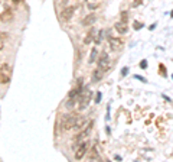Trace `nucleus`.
I'll return each mask as SVG.
<instances>
[{"label":"nucleus","instance_id":"f257e3e1","mask_svg":"<svg viewBox=\"0 0 173 162\" xmlns=\"http://www.w3.org/2000/svg\"><path fill=\"white\" fill-rule=\"evenodd\" d=\"M78 116L77 113H69V115H66L62 117V122H61V129L64 130V132H68V130H71V129H74L75 126V122H77V119H78Z\"/></svg>","mask_w":173,"mask_h":162},{"label":"nucleus","instance_id":"f03ea898","mask_svg":"<svg viewBox=\"0 0 173 162\" xmlns=\"http://www.w3.org/2000/svg\"><path fill=\"white\" fill-rule=\"evenodd\" d=\"M12 67L9 64H2L0 65V84H7L12 78Z\"/></svg>","mask_w":173,"mask_h":162},{"label":"nucleus","instance_id":"7ed1b4c3","mask_svg":"<svg viewBox=\"0 0 173 162\" xmlns=\"http://www.w3.org/2000/svg\"><path fill=\"white\" fill-rule=\"evenodd\" d=\"M91 97H92V91H89V90H82V91H81V94H80V104H78L80 110H84L85 107L89 104Z\"/></svg>","mask_w":173,"mask_h":162},{"label":"nucleus","instance_id":"20e7f679","mask_svg":"<svg viewBox=\"0 0 173 162\" xmlns=\"http://www.w3.org/2000/svg\"><path fill=\"white\" fill-rule=\"evenodd\" d=\"M110 65H111V64H110V57H108L105 52H103L98 58V68L105 72L110 70Z\"/></svg>","mask_w":173,"mask_h":162},{"label":"nucleus","instance_id":"39448f33","mask_svg":"<svg viewBox=\"0 0 173 162\" xmlns=\"http://www.w3.org/2000/svg\"><path fill=\"white\" fill-rule=\"evenodd\" d=\"M87 151H88V145H87L85 142L80 143V145L77 146V149L74 151L75 152V159H77V161H81V159L87 155Z\"/></svg>","mask_w":173,"mask_h":162},{"label":"nucleus","instance_id":"423d86ee","mask_svg":"<svg viewBox=\"0 0 173 162\" xmlns=\"http://www.w3.org/2000/svg\"><path fill=\"white\" fill-rule=\"evenodd\" d=\"M74 12H75V7H74V6H68V7H65V9L62 10V13H61L62 20H64L65 23H68V22L72 19V16H74Z\"/></svg>","mask_w":173,"mask_h":162},{"label":"nucleus","instance_id":"0eeeda50","mask_svg":"<svg viewBox=\"0 0 173 162\" xmlns=\"http://www.w3.org/2000/svg\"><path fill=\"white\" fill-rule=\"evenodd\" d=\"M108 43H110V47H111V49H114V51H120L123 48V41L118 38H114V36H108Z\"/></svg>","mask_w":173,"mask_h":162},{"label":"nucleus","instance_id":"6e6552de","mask_svg":"<svg viewBox=\"0 0 173 162\" xmlns=\"http://www.w3.org/2000/svg\"><path fill=\"white\" fill-rule=\"evenodd\" d=\"M13 10L12 9H6L3 13L0 14V20L2 22H5V23H10L12 20H13Z\"/></svg>","mask_w":173,"mask_h":162},{"label":"nucleus","instance_id":"1a4fd4ad","mask_svg":"<svg viewBox=\"0 0 173 162\" xmlns=\"http://www.w3.org/2000/svg\"><path fill=\"white\" fill-rule=\"evenodd\" d=\"M95 22H97V14L95 13L87 14L84 19H82V25H84V26H92Z\"/></svg>","mask_w":173,"mask_h":162},{"label":"nucleus","instance_id":"9d476101","mask_svg":"<svg viewBox=\"0 0 173 162\" xmlns=\"http://www.w3.org/2000/svg\"><path fill=\"white\" fill-rule=\"evenodd\" d=\"M114 29L117 30V34H121V35H126L127 32H128V26H127V23H124V22H121V20L114 25Z\"/></svg>","mask_w":173,"mask_h":162},{"label":"nucleus","instance_id":"9b49d317","mask_svg":"<svg viewBox=\"0 0 173 162\" xmlns=\"http://www.w3.org/2000/svg\"><path fill=\"white\" fill-rule=\"evenodd\" d=\"M104 77V71L103 70H100V68H95L92 71V74H91V80H92V83H98V81L103 80Z\"/></svg>","mask_w":173,"mask_h":162},{"label":"nucleus","instance_id":"f8f14e48","mask_svg":"<svg viewBox=\"0 0 173 162\" xmlns=\"http://www.w3.org/2000/svg\"><path fill=\"white\" fill-rule=\"evenodd\" d=\"M88 158L91 159V161H101V158H100V153H98V149H97V146H94V148L91 149V152H89Z\"/></svg>","mask_w":173,"mask_h":162},{"label":"nucleus","instance_id":"ddd939ff","mask_svg":"<svg viewBox=\"0 0 173 162\" xmlns=\"http://www.w3.org/2000/svg\"><path fill=\"white\" fill-rule=\"evenodd\" d=\"M85 123H87V119H85V117H80V116H78V119H77V122H75L74 129H75V130H81V129L85 126Z\"/></svg>","mask_w":173,"mask_h":162},{"label":"nucleus","instance_id":"4468645a","mask_svg":"<svg viewBox=\"0 0 173 162\" xmlns=\"http://www.w3.org/2000/svg\"><path fill=\"white\" fill-rule=\"evenodd\" d=\"M95 34H97V32H95V29H91V30L88 32V35H87V36H85V39H84V45H89V43L92 42V39H94V36H95Z\"/></svg>","mask_w":173,"mask_h":162},{"label":"nucleus","instance_id":"2eb2a0df","mask_svg":"<svg viewBox=\"0 0 173 162\" xmlns=\"http://www.w3.org/2000/svg\"><path fill=\"white\" fill-rule=\"evenodd\" d=\"M97 57H98V48H92V49H91V55H89L88 62H89V64L95 62V61H97Z\"/></svg>","mask_w":173,"mask_h":162},{"label":"nucleus","instance_id":"dca6fc26","mask_svg":"<svg viewBox=\"0 0 173 162\" xmlns=\"http://www.w3.org/2000/svg\"><path fill=\"white\" fill-rule=\"evenodd\" d=\"M120 20H121V22H124V23H127V22H128V12H127V10H124V12H121V13H120Z\"/></svg>","mask_w":173,"mask_h":162},{"label":"nucleus","instance_id":"f3484780","mask_svg":"<svg viewBox=\"0 0 173 162\" xmlns=\"http://www.w3.org/2000/svg\"><path fill=\"white\" fill-rule=\"evenodd\" d=\"M7 39H9V34H7V32H0V41H2V42H5Z\"/></svg>","mask_w":173,"mask_h":162},{"label":"nucleus","instance_id":"a211bd4d","mask_svg":"<svg viewBox=\"0 0 173 162\" xmlns=\"http://www.w3.org/2000/svg\"><path fill=\"white\" fill-rule=\"evenodd\" d=\"M74 106H75V99H71L69 97V100L66 101V107H68V109H72Z\"/></svg>","mask_w":173,"mask_h":162},{"label":"nucleus","instance_id":"6ab92c4d","mask_svg":"<svg viewBox=\"0 0 173 162\" xmlns=\"http://www.w3.org/2000/svg\"><path fill=\"white\" fill-rule=\"evenodd\" d=\"M98 3H91V2H88V7H89V9H91V10H94V9H97V7H98Z\"/></svg>","mask_w":173,"mask_h":162},{"label":"nucleus","instance_id":"aec40b11","mask_svg":"<svg viewBox=\"0 0 173 162\" xmlns=\"http://www.w3.org/2000/svg\"><path fill=\"white\" fill-rule=\"evenodd\" d=\"M140 68H141V70H144V68H147V61H146V59L140 61Z\"/></svg>","mask_w":173,"mask_h":162},{"label":"nucleus","instance_id":"412c9836","mask_svg":"<svg viewBox=\"0 0 173 162\" xmlns=\"http://www.w3.org/2000/svg\"><path fill=\"white\" fill-rule=\"evenodd\" d=\"M101 97H103V94H101V93H98V94L95 95V103H97V104L101 101Z\"/></svg>","mask_w":173,"mask_h":162},{"label":"nucleus","instance_id":"4be33fe9","mask_svg":"<svg viewBox=\"0 0 173 162\" xmlns=\"http://www.w3.org/2000/svg\"><path fill=\"white\" fill-rule=\"evenodd\" d=\"M143 26H144L143 23H134V29H137V30H139V29H141Z\"/></svg>","mask_w":173,"mask_h":162},{"label":"nucleus","instance_id":"5701e85b","mask_svg":"<svg viewBox=\"0 0 173 162\" xmlns=\"http://www.w3.org/2000/svg\"><path fill=\"white\" fill-rule=\"evenodd\" d=\"M121 74H123V75H127V74H128V68H124Z\"/></svg>","mask_w":173,"mask_h":162},{"label":"nucleus","instance_id":"b1692460","mask_svg":"<svg viewBox=\"0 0 173 162\" xmlns=\"http://www.w3.org/2000/svg\"><path fill=\"white\" fill-rule=\"evenodd\" d=\"M3 43H5V42H2V41H0V51L3 49Z\"/></svg>","mask_w":173,"mask_h":162},{"label":"nucleus","instance_id":"393cba45","mask_svg":"<svg viewBox=\"0 0 173 162\" xmlns=\"http://www.w3.org/2000/svg\"><path fill=\"white\" fill-rule=\"evenodd\" d=\"M172 77H173V75H172Z\"/></svg>","mask_w":173,"mask_h":162}]
</instances>
